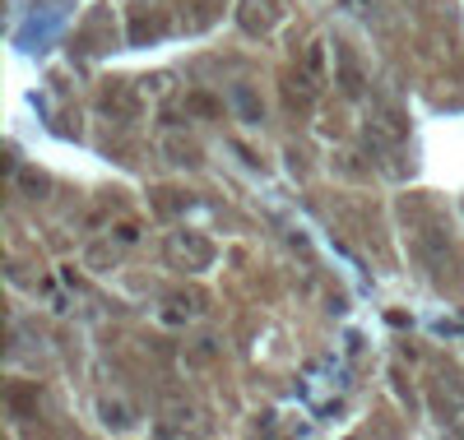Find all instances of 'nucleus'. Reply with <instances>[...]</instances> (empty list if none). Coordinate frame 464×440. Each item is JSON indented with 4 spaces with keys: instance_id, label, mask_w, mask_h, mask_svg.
Wrapping results in <instances>:
<instances>
[{
    "instance_id": "obj_1",
    "label": "nucleus",
    "mask_w": 464,
    "mask_h": 440,
    "mask_svg": "<svg viewBox=\"0 0 464 440\" xmlns=\"http://www.w3.org/2000/svg\"><path fill=\"white\" fill-rule=\"evenodd\" d=\"M168 260L177 264V269H209L214 264V242L205 232H190V227H177V232H168Z\"/></svg>"
},
{
    "instance_id": "obj_2",
    "label": "nucleus",
    "mask_w": 464,
    "mask_h": 440,
    "mask_svg": "<svg viewBox=\"0 0 464 440\" xmlns=\"http://www.w3.org/2000/svg\"><path fill=\"white\" fill-rule=\"evenodd\" d=\"M428 404H432V417L446 426V431H455V435H464V389L455 385V380H432L428 385Z\"/></svg>"
},
{
    "instance_id": "obj_3",
    "label": "nucleus",
    "mask_w": 464,
    "mask_h": 440,
    "mask_svg": "<svg viewBox=\"0 0 464 440\" xmlns=\"http://www.w3.org/2000/svg\"><path fill=\"white\" fill-rule=\"evenodd\" d=\"M284 24V0H237V28L246 37H269Z\"/></svg>"
},
{
    "instance_id": "obj_4",
    "label": "nucleus",
    "mask_w": 464,
    "mask_h": 440,
    "mask_svg": "<svg viewBox=\"0 0 464 440\" xmlns=\"http://www.w3.org/2000/svg\"><path fill=\"white\" fill-rule=\"evenodd\" d=\"M159 153L168 158V163H177V167H200V144L190 139L186 130H163L159 135Z\"/></svg>"
},
{
    "instance_id": "obj_5",
    "label": "nucleus",
    "mask_w": 464,
    "mask_h": 440,
    "mask_svg": "<svg viewBox=\"0 0 464 440\" xmlns=\"http://www.w3.org/2000/svg\"><path fill=\"white\" fill-rule=\"evenodd\" d=\"M367 130H372L381 144H404V139H409V121H404V116H400L395 107H372Z\"/></svg>"
},
{
    "instance_id": "obj_6",
    "label": "nucleus",
    "mask_w": 464,
    "mask_h": 440,
    "mask_svg": "<svg viewBox=\"0 0 464 440\" xmlns=\"http://www.w3.org/2000/svg\"><path fill=\"white\" fill-rule=\"evenodd\" d=\"M98 417H102V426H111V431H126V426H135L140 408L130 404L126 394H98Z\"/></svg>"
},
{
    "instance_id": "obj_7",
    "label": "nucleus",
    "mask_w": 464,
    "mask_h": 440,
    "mask_svg": "<svg viewBox=\"0 0 464 440\" xmlns=\"http://www.w3.org/2000/svg\"><path fill=\"white\" fill-rule=\"evenodd\" d=\"M297 70L312 79V84H325V79H330V43H325V37H312V43L302 47Z\"/></svg>"
},
{
    "instance_id": "obj_8",
    "label": "nucleus",
    "mask_w": 464,
    "mask_h": 440,
    "mask_svg": "<svg viewBox=\"0 0 464 440\" xmlns=\"http://www.w3.org/2000/svg\"><path fill=\"white\" fill-rule=\"evenodd\" d=\"M334 56H339V74H334V84H339L348 98H358V93H362V84H367V79H362V65H358V56L348 52V47H339Z\"/></svg>"
},
{
    "instance_id": "obj_9",
    "label": "nucleus",
    "mask_w": 464,
    "mask_h": 440,
    "mask_svg": "<svg viewBox=\"0 0 464 440\" xmlns=\"http://www.w3.org/2000/svg\"><path fill=\"white\" fill-rule=\"evenodd\" d=\"M227 0H181V24L186 28H209L223 14Z\"/></svg>"
},
{
    "instance_id": "obj_10",
    "label": "nucleus",
    "mask_w": 464,
    "mask_h": 440,
    "mask_svg": "<svg viewBox=\"0 0 464 440\" xmlns=\"http://www.w3.org/2000/svg\"><path fill=\"white\" fill-rule=\"evenodd\" d=\"M5 408H10V417H28V413L37 408V385L10 380V389H5Z\"/></svg>"
},
{
    "instance_id": "obj_11",
    "label": "nucleus",
    "mask_w": 464,
    "mask_h": 440,
    "mask_svg": "<svg viewBox=\"0 0 464 440\" xmlns=\"http://www.w3.org/2000/svg\"><path fill=\"white\" fill-rule=\"evenodd\" d=\"M116 260H121V246H111V236H102V242H93V246L84 251V264H89L93 273H107Z\"/></svg>"
},
{
    "instance_id": "obj_12",
    "label": "nucleus",
    "mask_w": 464,
    "mask_h": 440,
    "mask_svg": "<svg viewBox=\"0 0 464 440\" xmlns=\"http://www.w3.org/2000/svg\"><path fill=\"white\" fill-rule=\"evenodd\" d=\"M135 93L149 102H163V98H172V74H149V79H140V84H135Z\"/></svg>"
},
{
    "instance_id": "obj_13",
    "label": "nucleus",
    "mask_w": 464,
    "mask_h": 440,
    "mask_svg": "<svg viewBox=\"0 0 464 440\" xmlns=\"http://www.w3.org/2000/svg\"><path fill=\"white\" fill-rule=\"evenodd\" d=\"M172 306H177V315H186V320H200V315L209 311V297L190 288V292H177V297H172Z\"/></svg>"
},
{
    "instance_id": "obj_14",
    "label": "nucleus",
    "mask_w": 464,
    "mask_h": 440,
    "mask_svg": "<svg viewBox=\"0 0 464 440\" xmlns=\"http://www.w3.org/2000/svg\"><path fill=\"white\" fill-rule=\"evenodd\" d=\"M19 190H24V199H43V195L52 190V181H47L43 172H28V167H24V172H19Z\"/></svg>"
},
{
    "instance_id": "obj_15",
    "label": "nucleus",
    "mask_w": 464,
    "mask_h": 440,
    "mask_svg": "<svg viewBox=\"0 0 464 440\" xmlns=\"http://www.w3.org/2000/svg\"><path fill=\"white\" fill-rule=\"evenodd\" d=\"M163 28H168V24H163L159 14H149V19L135 14V19H130V37H135V43H144V37H159Z\"/></svg>"
},
{
    "instance_id": "obj_16",
    "label": "nucleus",
    "mask_w": 464,
    "mask_h": 440,
    "mask_svg": "<svg viewBox=\"0 0 464 440\" xmlns=\"http://www.w3.org/2000/svg\"><path fill=\"white\" fill-rule=\"evenodd\" d=\"M163 417H168V431H181V426H190L196 408H190V404H163Z\"/></svg>"
}]
</instances>
